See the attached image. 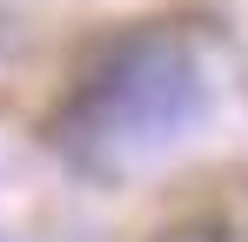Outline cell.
Wrapping results in <instances>:
<instances>
[{
    "label": "cell",
    "mask_w": 248,
    "mask_h": 242,
    "mask_svg": "<svg viewBox=\"0 0 248 242\" xmlns=\"http://www.w3.org/2000/svg\"><path fill=\"white\" fill-rule=\"evenodd\" d=\"M208 108L202 54L181 27H127L67 81L54 141L81 168H121L188 135Z\"/></svg>",
    "instance_id": "cell-1"
}]
</instances>
